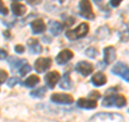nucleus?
<instances>
[{
    "mask_svg": "<svg viewBox=\"0 0 129 122\" xmlns=\"http://www.w3.org/2000/svg\"><path fill=\"white\" fill-rule=\"evenodd\" d=\"M92 1H95V3L99 5V3H101V2H102V0H92Z\"/></svg>",
    "mask_w": 129,
    "mask_h": 122,
    "instance_id": "obj_35",
    "label": "nucleus"
},
{
    "mask_svg": "<svg viewBox=\"0 0 129 122\" xmlns=\"http://www.w3.org/2000/svg\"><path fill=\"white\" fill-rule=\"evenodd\" d=\"M127 100L123 95H108L103 98L102 100V106L104 107H111V106H116L118 108H122L126 105Z\"/></svg>",
    "mask_w": 129,
    "mask_h": 122,
    "instance_id": "obj_3",
    "label": "nucleus"
},
{
    "mask_svg": "<svg viewBox=\"0 0 129 122\" xmlns=\"http://www.w3.org/2000/svg\"><path fill=\"white\" fill-rule=\"evenodd\" d=\"M40 1H41V0H27V2L29 3V5H32V6L38 5V3H40Z\"/></svg>",
    "mask_w": 129,
    "mask_h": 122,
    "instance_id": "obj_33",
    "label": "nucleus"
},
{
    "mask_svg": "<svg viewBox=\"0 0 129 122\" xmlns=\"http://www.w3.org/2000/svg\"><path fill=\"white\" fill-rule=\"evenodd\" d=\"M98 54H99L98 50H97L96 48H92V47L88 48L87 50L85 51V55L88 56V57H90V58H95V57H97V56H98Z\"/></svg>",
    "mask_w": 129,
    "mask_h": 122,
    "instance_id": "obj_24",
    "label": "nucleus"
},
{
    "mask_svg": "<svg viewBox=\"0 0 129 122\" xmlns=\"http://www.w3.org/2000/svg\"><path fill=\"white\" fill-rule=\"evenodd\" d=\"M80 10H81V15L86 17L88 19H94L95 18V14L92 13V8L90 5L89 0H81L80 3Z\"/></svg>",
    "mask_w": 129,
    "mask_h": 122,
    "instance_id": "obj_4",
    "label": "nucleus"
},
{
    "mask_svg": "<svg viewBox=\"0 0 129 122\" xmlns=\"http://www.w3.org/2000/svg\"><path fill=\"white\" fill-rule=\"evenodd\" d=\"M107 82V77L103 72H97L91 77V83L96 85V87H101V85L106 84Z\"/></svg>",
    "mask_w": 129,
    "mask_h": 122,
    "instance_id": "obj_15",
    "label": "nucleus"
},
{
    "mask_svg": "<svg viewBox=\"0 0 129 122\" xmlns=\"http://www.w3.org/2000/svg\"><path fill=\"white\" fill-rule=\"evenodd\" d=\"M8 56V53L6 50H3V49H0V59H5L7 58Z\"/></svg>",
    "mask_w": 129,
    "mask_h": 122,
    "instance_id": "obj_32",
    "label": "nucleus"
},
{
    "mask_svg": "<svg viewBox=\"0 0 129 122\" xmlns=\"http://www.w3.org/2000/svg\"><path fill=\"white\" fill-rule=\"evenodd\" d=\"M3 35L6 36V38H7V39H10V37H11V34H10V31H9V30L3 31Z\"/></svg>",
    "mask_w": 129,
    "mask_h": 122,
    "instance_id": "obj_34",
    "label": "nucleus"
},
{
    "mask_svg": "<svg viewBox=\"0 0 129 122\" xmlns=\"http://www.w3.org/2000/svg\"><path fill=\"white\" fill-rule=\"evenodd\" d=\"M76 105H78V107L83 109H95L97 107V100L91 98H80L76 101Z\"/></svg>",
    "mask_w": 129,
    "mask_h": 122,
    "instance_id": "obj_13",
    "label": "nucleus"
},
{
    "mask_svg": "<svg viewBox=\"0 0 129 122\" xmlns=\"http://www.w3.org/2000/svg\"><path fill=\"white\" fill-rule=\"evenodd\" d=\"M59 85L61 89H63V90H70L72 88V81L70 79V71H67L66 74L63 75V78L61 81H60Z\"/></svg>",
    "mask_w": 129,
    "mask_h": 122,
    "instance_id": "obj_18",
    "label": "nucleus"
},
{
    "mask_svg": "<svg viewBox=\"0 0 129 122\" xmlns=\"http://www.w3.org/2000/svg\"><path fill=\"white\" fill-rule=\"evenodd\" d=\"M14 50H15L16 53L21 54V53H24V51H25V48H24V47L22 46V44H17V46H15Z\"/></svg>",
    "mask_w": 129,
    "mask_h": 122,
    "instance_id": "obj_28",
    "label": "nucleus"
},
{
    "mask_svg": "<svg viewBox=\"0 0 129 122\" xmlns=\"http://www.w3.org/2000/svg\"><path fill=\"white\" fill-rule=\"evenodd\" d=\"M89 96H90L91 99H95V100H96L97 98H99V97H100V93L97 92V91H92V92H90Z\"/></svg>",
    "mask_w": 129,
    "mask_h": 122,
    "instance_id": "obj_30",
    "label": "nucleus"
},
{
    "mask_svg": "<svg viewBox=\"0 0 129 122\" xmlns=\"http://www.w3.org/2000/svg\"><path fill=\"white\" fill-rule=\"evenodd\" d=\"M48 27H50V30H51V32L54 36L59 35L60 32L62 31V29H63V26L59 22H56V21L50 22V24H48Z\"/></svg>",
    "mask_w": 129,
    "mask_h": 122,
    "instance_id": "obj_19",
    "label": "nucleus"
},
{
    "mask_svg": "<svg viewBox=\"0 0 129 122\" xmlns=\"http://www.w3.org/2000/svg\"><path fill=\"white\" fill-rule=\"evenodd\" d=\"M39 81H40V79H39L38 76L32 75V76L29 77V78H27L24 83H25V85H27V87L32 88V87H35V85H37L39 83Z\"/></svg>",
    "mask_w": 129,
    "mask_h": 122,
    "instance_id": "obj_20",
    "label": "nucleus"
},
{
    "mask_svg": "<svg viewBox=\"0 0 129 122\" xmlns=\"http://www.w3.org/2000/svg\"><path fill=\"white\" fill-rule=\"evenodd\" d=\"M122 1H123V0H110V3H111L112 7L116 8V7H118L120 5V2H122Z\"/></svg>",
    "mask_w": 129,
    "mask_h": 122,
    "instance_id": "obj_31",
    "label": "nucleus"
},
{
    "mask_svg": "<svg viewBox=\"0 0 129 122\" xmlns=\"http://www.w3.org/2000/svg\"><path fill=\"white\" fill-rule=\"evenodd\" d=\"M119 37H120V40H122V41H127L129 39V29L126 25L123 26L122 29L119 30Z\"/></svg>",
    "mask_w": 129,
    "mask_h": 122,
    "instance_id": "obj_23",
    "label": "nucleus"
},
{
    "mask_svg": "<svg viewBox=\"0 0 129 122\" xmlns=\"http://www.w3.org/2000/svg\"><path fill=\"white\" fill-rule=\"evenodd\" d=\"M88 30H89V27H88L87 23H81L80 25L74 28V29H70L66 32V36L69 40H78L80 38H83L88 34Z\"/></svg>",
    "mask_w": 129,
    "mask_h": 122,
    "instance_id": "obj_2",
    "label": "nucleus"
},
{
    "mask_svg": "<svg viewBox=\"0 0 129 122\" xmlns=\"http://www.w3.org/2000/svg\"><path fill=\"white\" fill-rule=\"evenodd\" d=\"M45 93H46V89L44 88V87H41V88H39V89H36V90L31 91L30 92V95L32 97H39V98H42V97L45 95Z\"/></svg>",
    "mask_w": 129,
    "mask_h": 122,
    "instance_id": "obj_22",
    "label": "nucleus"
},
{
    "mask_svg": "<svg viewBox=\"0 0 129 122\" xmlns=\"http://www.w3.org/2000/svg\"><path fill=\"white\" fill-rule=\"evenodd\" d=\"M25 62H26V59L21 60V59H17L16 57H10V59H9V64H10V66H11L12 69H16L17 67L21 66V65L26 64ZM21 67H22V66H21Z\"/></svg>",
    "mask_w": 129,
    "mask_h": 122,
    "instance_id": "obj_21",
    "label": "nucleus"
},
{
    "mask_svg": "<svg viewBox=\"0 0 129 122\" xmlns=\"http://www.w3.org/2000/svg\"><path fill=\"white\" fill-rule=\"evenodd\" d=\"M52 65V59L50 57H40L36 60L35 63V69L39 74L46 71Z\"/></svg>",
    "mask_w": 129,
    "mask_h": 122,
    "instance_id": "obj_6",
    "label": "nucleus"
},
{
    "mask_svg": "<svg viewBox=\"0 0 129 122\" xmlns=\"http://www.w3.org/2000/svg\"><path fill=\"white\" fill-rule=\"evenodd\" d=\"M21 82H22L21 79H18L17 77H12V78H10L9 80H8V85H9L10 88H13L16 84H18Z\"/></svg>",
    "mask_w": 129,
    "mask_h": 122,
    "instance_id": "obj_26",
    "label": "nucleus"
},
{
    "mask_svg": "<svg viewBox=\"0 0 129 122\" xmlns=\"http://www.w3.org/2000/svg\"><path fill=\"white\" fill-rule=\"evenodd\" d=\"M69 1L70 0H48L46 2V9H51L50 11L55 9H62L69 5Z\"/></svg>",
    "mask_w": 129,
    "mask_h": 122,
    "instance_id": "obj_11",
    "label": "nucleus"
},
{
    "mask_svg": "<svg viewBox=\"0 0 129 122\" xmlns=\"http://www.w3.org/2000/svg\"><path fill=\"white\" fill-rule=\"evenodd\" d=\"M43 40H44L45 42H46V41H47V42H51V41H52V39H47L46 37H44V38H43Z\"/></svg>",
    "mask_w": 129,
    "mask_h": 122,
    "instance_id": "obj_36",
    "label": "nucleus"
},
{
    "mask_svg": "<svg viewBox=\"0 0 129 122\" xmlns=\"http://www.w3.org/2000/svg\"><path fill=\"white\" fill-rule=\"evenodd\" d=\"M103 56H104V63L106 64H111L116 59V50L114 47H107L104 48L103 51Z\"/></svg>",
    "mask_w": 129,
    "mask_h": 122,
    "instance_id": "obj_12",
    "label": "nucleus"
},
{
    "mask_svg": "<svg viewBox=\"0 0 129 122\" xmlns=\"http://www.w3.org/2000/svg\"><path fill=\"white\" fill-rule=\"evenodd\" d=\"M51 100L56 104H72L74 101L73 97L70 94H63V93H55L51 96Z\"/></svg>",
    "mask_w": 129,
    "mask_h": 122,
    "instance_id": "obj_7",
    "label": "nucleus"
},
{
    "mask_svg": "<svg viewBox=\"0 0 129 122\" xmlns=\"http://www.w3.org/2000/svg\"><path fill=\"white\" fill-rule=\"evenodd\" d=\"M31 29L34 31V34H41V32H43L46 29L45 23H44L43 19H41V18L35 19V21L31 23Z\"/></svg>",
    "mask_w": 129,
    "mask_h": 122,
    "instance_id": "obj_14",
    "label": "nucleus"
},
{
    "mask_svg": "<svg viewBox=\"0 0 129 122\" xmlns=\"http://www.w3.org/2000/svg\"><path fill=\"white\" fill-rule=\"evenodd\" d=\"M0 14H3V15H7L8 14V9L5 7L2 1H0Z\"/></svg>",
    "mask_w": 129,
    "mask_h": 122,
    "instance_id": "obj_29",
    "label": "nucleus"
},
{
    "mask_svg": "<svg viewBox=\"0 0 129 122\" xmlns=\"http://www.w3.org/2000/svg\"><path fill=\"white\" fill-rule=\"evenodd\" d=\"M7 79H8V74H7V71L1 70V69H0V84L5 82Z\"/></svg>",
    "mask_w": 129,
    "mask_h": 122,
    "instance_id": "obj_27",
    "label": "nucleus"
},
{
    "mask_svg": "<svg viewBox=\"0 0 129 122\" xmlns=\"http://www.w3.org/2000/svg\"><path fill=\"white\" fill-rule=\"evenodd\" d=\"M72 57H73V52L66 49V50L60 51L58 53V55L56 56V62H57V64H59V65H63V64L69 62Z\"/></svg>",
    "mask_w": 129,
    "mask_h": 122,
    "instance_id": "obj_9",
    "label": "nucleus"
},
{
    "mask_svg": "<svg viewBox=\"0 0 129 122\" xmlns=\"http://www.w3.org/2000/svg\"><path fill=\"white\" fill-rule=\"evenodd\" d=\"M28 46H29L30 51L34 54H40L42 52V46L39 43L37 39H34V38L29 39L28 40Z\"/></svg>",
    "mask_w": 129,
    "mask_h": 122,
    "instance_id": "obj_16",
    "label": "nucleus"
},
{
    "mask_svg": "<svg viewBox=\"0 0 129 122\" xmlns=\"http://www.w3.org/2000/svg\"><path fill=\"white\" fill-rule=\"evenodd\" d=\"M89 122H125L123 116L114 112H99L90 118Z\"/></svg>",
    "mask_w": 129,
    "mask_h": 122,
    "instance_id": "obj_1",
    "label": "nucleus"
},
{
    "mask_svg": "<svg viewBox=\"0 0 129 122\" xmlns=\"http://www.w3.org/2000/svg\"><path fill=\"white\" fill-rule=\"evenodd\" d=\"M30 70H31V66H30V65L24 64V65H22V67H19V75H21V76H25Z\"/></svg>",
    "mask_w": 129,
    "mask_h": 122,
    "instance_id": "obj_25",
    "label": "nucleus"
},
{
    "mask_svg": "<svg viewBox=\"0 0 129 122\" xmlns=\"http://www.w3.org/2000/svg\"><path fill=\"white\" fill-rule=\"evenodd\" d=\"M92 69H94L92 68V65L88 62H85V60H82V62L78 63V65L75 66V70L84 77L89 76L92 72Z\"/></svg>",
    "mask_w": 129,
    "mask_h": 122,
    "instance_id": "obj_8",
    "label": "nucleus"
},
{
    "mask_svg": "<svg viewBox=\"0 0 129 122\" xmlns=\"http://www.w3.org/2000/svg\"><path fill=\"white\" fill-rule=\"evenodd\" d=\"M11 9H12V13L16 16H22L26 13V7L22 5V3H12L11 6Z\"/></svg>",
    "mask_w": 129,
    "mask_h": 122,
    "instance_id": "obj_17",
    "label": "nucleus"
},
{
    "mask_svg": "<svg viewBox=\"0 0 129 122\" xmlns=\"http://www.w3.org/2000/svg\"><path fill=\"white\" fill-rule=\"evenodd\" d=\"M44 79H45V83L47 84L48 88L54 89L56 83H57L60 79V75L58 71H51V72H47V75L45 76Z\"/></svg>",
    "mask_w": 129,
    "mask_h": 122,
    "instance_id": "obj_10",
    "label": "nucleus"
},
{
    "mask_svg": "<svg viewBox=\"0 0 129 122\" xmlns=\"http://www.w3.org/2000/svg\"><path fill=\"white\" fill-rule=\"evenodd\" d=\"M112 72L116 76L122 77L124 80L129 82V67L123 63H116V65L112 68Z\"/></svg>",
    "mask_w": 129,
    "mask_h": 122,
    "instance_id": "obj_5",
    "label": "nucleus"
}]
</instances>
